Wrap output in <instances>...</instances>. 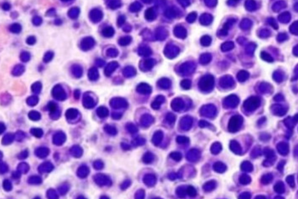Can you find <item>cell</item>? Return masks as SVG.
<instances>
[{
  "label": "cell",
  "instance_id": "6da1fadb",
  "mask_svg": "<svg viewBox=\"0 0 298 199\" xmlns=\"http://www.w3.org/2000/svg\"><path fill=\"white\" fill-rule=\"evenodd\" d=\"M153 9H149L147 11L145 12V17L147 19H152L153 17Z\"/></svg>",
  "mask_w": 298,
  "mask_h": 199
}]
</instances>
